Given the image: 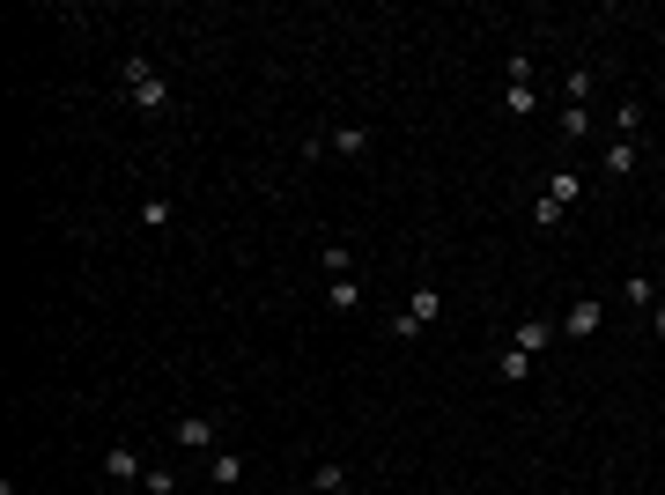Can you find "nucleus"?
Here are the masks:
<instances>
[{
  "instance_id": "1",
  "label": "nucleus",
  "mask_w": 665,
  "mask_h": 495,
  "mask_svg": "<svg viewBox=\"0 0 665 495\" xmlns=\"http://www.w3.org/2000/svg\"><path fill=\"white\" fill-rule=\"evenodd\" d=\"M503 111H510V119H532V111H540V89H532V60H525V52H510V89H503Z\"/></svg>"
},
{
  "instance_id": "22",
  "label": "nucleus",
  "mask_w": 665,
  "mask_h": 495,
  "mask_svg": "<svg viewBox=\"0 0 665 495\" xmlns=\"http://www.w3.org/2000/svg\"><path fill=\"white\" fill-rule=\"evenodd\" d=\"M651 333H658V340H665V303H658V311H651Z\"/></svg>"
},
{
  "instance_id": "21",
  "label": "nucleus",
  "mask_w": 665,
  "mask_h": 495,
  "mask_svg": "<svg viewBox=\"0 0 665 495\" xmlns=\"http://www.w3.org/2000/svg\"><path fill=\"white\" fill-rule=\"evenodd\" d=\"M141 488H148V495H178V481H170L163 466H148V481H141Z\"/></svg>"
},
{
  "instance_id": "18",
  "label": "nucleus",
  "mask_w": 665,
  "mask_h": 495,
  "mask_svg": "<svg viewBox=\"0 0 665 495\" xmlns=\"http://www.w3.org/2000/svg\"><path fill=\"white\" fill-rule=\"evenodd\" d=\"M562 215H569V207H562V200H547V193H540V200H532V222H540V230H555V222H562Z\"/></svg>"
},
{
  "instance_id": "3",
  "label": "nucleus",
  "mask_w": 665,
  "mask_h": 495,
  "mask_svg": "<svg viewBox=\"0 0 665 495\" xmlns=\"http://www.w3.org/2000/svg\"><path fill=\"white\" fill-rule=\"evenodd\" d=\"M599 326H606V303H599V296H577V303L562 311V333H569V340H592Z\"/></svg>"
},
{
  "instance_id": "5",
  "label": "nucleus",
  "mask_w": 665,
  "mask_h": 495,
  "mask_svg": "<svg viewBox=\"0 0 665 495\" xmlns=\"http://www.w3.org/2000/svg\"><path fill=\"white\" fill-rule=\"evenodd\" d=\"M547 340H555V326H547V318H525V326L510 333V348L518 355H547Z\"/></svg>"
},
{
  "instance_id": "9",
  "label": "nucleus",
  "mask_w": 665,
  "mask_h": 495,
  "mask_svg": "<svg viewBox=\"0 0 665 495\" xmlns=\"http://www.w3.org/2000/svg\"><path fill=\"white\" fill-rule=\"evenodd\" d=\"M407 318H414V326H436V318H444V296H436V289H414V296H407Z\"/></svg>"
},
{
  "instance_id": "20",
  "label": "nucleus",
  "mask_w": 665,
  "mask_h": 495,
  "mask_svg": "<svg viewBox=\"0 0 665 495\" xmlns=\"http://www.w3.org/2000/svg\"><path fill=\"white\" fill-rule=\"evenodd\" d=\"M614 126H621V141H629V133H636V126H643V104H636V97H629V104H621V111H614Z\"/></svg>"
},
{
  "instance_id": "4",
  "label": "nucleus",
  "mask_w": 665,
  "mask_h": 495,
  "mask_svg": "<svg viewBox=\"0 0 665 495\" xmlns=\"http://www.w3.org/2000/svg\"><path fill=\"white\" fill-rule=\"evenodd\" d=\"M170 436H178V444H185V451H222V444H215V436H222V429H215V422H207V414H185V422H178V429H170Z\"/></svg>"
},
{
  "instance_id": "13",
  "label": "nucleus",
  "mask_w": 665,
  "mask_h": 495,
  "mask_svg": "<svg viewBox=\"0 0 665 495\" xmlns=\"http://www.w3.org/2000/svg\"><path fill=\"white\" fill-rule=\"evenodd\" d=\"M496 377H503V385H525V377H532V355L503 348V355H496Z\"/></svg>"
},
{
  "instance_id": "17",
  "label": "nucleus",
  "mask_w": 665,
  "mask_h": 495,
  "mask_svg": "<svg viewBox=\"0 0 665 495\" xmlns=\"http://www.w3.org/2000/svg\"><path fill=\"white\" fill-rule=\"evenodd\" d=\"M577 193H584V178H577V170H555V178H547V200H562V207H569Z\"/></svg>"
},
{
  "instance_id": "11",
  "label": "nucleus",
  "mask_w": 665,
  "mask_h": 495,
  "mask_svg": "<svg viewBox=\"0 0 665 495\" xmlns=\"http://www.w3.org/2000/svg\"><path fill=\"white\" fill-rule=\"evenodd\" d=\"M207 473H215V488H237L244 481V459H237V451H207Z\"/></svg>"
},
{
  "instance_id": "6",
  "label": "nucleus",
  "mask_w": 665,
  "mask_h": 495,
  "mask_svg": "<svg viewBox=\"0 0 665 495\" xmlns=\"http://www.w3.org/2000/svg\"><path fill=\"white\" fill-rule=\"evenodd\" d=\"M621 303H629V311H658V281L651 274H629V281H621Z\"/></svg>"
},
{
  "instance_id": "2",
  "label": "nucleus",
  "mask_w": 665,
  "mask_h": 495,
  "mask_svg": "<svg viewBox=\"0 0 665 495\" xmlns=\"http://www.w3.org/2000/svg\"><path fill=\"white\" fill-rule=\"evenodd\" d=\"M126 97L141 104V111H163V104H170V82H163L148 60H126Z\"/></svg>"
},
{
  "instance_id": "15",
  "label": "nucleus",
  "mask_w": 665,
  "mask_h": 495,
  "mask_svg": "<svg viewBox=\"0 0 665 495\" xmlns=\"http://www.w3.org/2000/svg\"><path fill=\"white\" fill-rule=\"evenodd\" d=\"M318 266H326L333 281H348V274H355V252H348V244H326V252H318Z\"/></svg>"
},
{
  "instance_id": "12",
  "label": "nucleus",
  "mask_w": 665,
  "mask_h": 495,
  "mask_svg": "<svg viewBox=\"0 0 665 495\" xmlns=\"http://www.w3.org/2000/svg\"><path fill=\"white\" fill-rule=\"evenodd\" d=\"M562 141H584V133H592V104H562Z\"/></svg>"
},
{
  "instance_id": "10",
  "label": "nucleus",
  "mask_w": 665,
  "mask_h": 495,
  "mask_svg": "<svg viewBox=\"0 0 665 495\" xmlns=\"http://www.w3.org/2000/svg\"><path fill=\"white\" fill-rule=\"evenodd\" d=\"M104 473H111V481H148V466L133 459L126 444H119V451H104Z\"/></svg>"
},
{
  "instance_id": "8",
  "label": "nucleus",
  "mask_w": 665,
  "mask_h": 495,
  "mask_svg": "<svg viewBox=\"0 0 665 495\" xmlns=\"http://www.w3.org/2000/svg\"><path fill=\"white\" fill-rule=\"evenodd\" d=\"M326 148H333V156H370V133H363V126H333Z\"/></svg>"
},
{
  "instance_id": "19",
  "label": "nucleus",
  "mask_w": 665,
  "mask_h": 495,
  "mask_svg": "<svg viewBox=\"0 0 665 495\" xmlns=\"http://www.w3.org/2000/svg\"><path fill=\"white\" fill-rule=\"evenodd\" d=\"M355 303H363V289H355V274H348V281H333V311H355Z\"/></svg>"
},
{
  "instance_id": "7",
  "label": "nucleus",
  "mask_w": 665,
  "mask_h": 495,
  "mask_svg": "<svg viewBox=\"0 0 665 495\" xmlns=\"http://www.w3.org/2000/svg\"><path fill=\"white\" fill-rule=\"evenodd\" d=\"M592 89H599L592 67H569V74H562V104H592Z\"/></svg>"
},
{
  "instance_id": "14",
  "label": "nucleus",
  "mask_w": 665,
  "mask_h": 495,
  "mask_svg": "<svg viewBox=\"0 0 665 495\" xmlns=\"http://www.w3.org/2000/svg\"><path fill=\"white\" fill-rule=\"evenodd\" d=\"M340 488H348V466H340V459H326L311 473V495H340Z\"/></svg>"
},
{
  "instance_id": "16",
  "label": "nucleus",
  "mask_w": 665,
  "mask_h": 495,
  "mask_svg": "<svg viewBox=\"0 0 665 495\" xmlns=\"http://www.w3.org/2000/svg\"><path fill=\"white\" fill-rule=\"evenodd\" d=\"M606 170H614V178H629V170H636V141H606Z\"/></svg>"
}]
</instances>
